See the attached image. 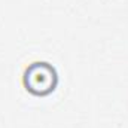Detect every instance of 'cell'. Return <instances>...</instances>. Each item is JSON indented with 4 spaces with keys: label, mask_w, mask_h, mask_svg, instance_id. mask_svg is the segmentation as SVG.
Wrapping results in <instances>:
<instances>
[{
    "label": "cell",
    "mask_w": 128,
    "mask_h": 128,
    "mask_svg": "<svg viewBox=\"0 0 128 128\" xmlns=\"http://www.w3.org/2000/svg\"><path fill=\"white\" fill-rule=\"evenodd\" d=\"M58 78L55 68L48 63L37 61L30 64L22 78V84L28 92L33 96H46L52 92L57 86Z\"/></svg>",
    "instance_id": "obj_1"
}]
</instances>
